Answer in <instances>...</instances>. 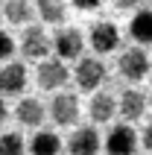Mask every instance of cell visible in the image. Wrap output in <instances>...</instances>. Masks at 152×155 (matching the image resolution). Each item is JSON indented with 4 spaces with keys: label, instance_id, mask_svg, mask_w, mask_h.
Returning a JSON list of instances; mask_svg holds the SVG:
<instances>
[{
    "label": "cell",
    "instance_id": "7c38bea8",
    "mask_svg": "<svg viewBox=\"0 0 152 155\" xmlns=\"http://www.w3.org/2000/svg\"><path fill=\"white\" fill-rule=\"evenodd\" d=\"M56 53H59V59H79L85 50V41L82 35L76 32V29H61L59 35H56Z\"/></svg>",
    "mask_w": 152,
    "mask_h": 155
},
{
    "label": "cell",
    "instance_id": "603a6c76",
    "mask_svg": "<svg viewBox=\"0 0 152 155\" xmlns=\"http://www.w3.org/2000/svg\"><path fill=\"white\" fill-rule=\"evenodd\" d=\"M6 120V105H3V100H0V123Z\"/></svg>",
    "mask_w": 152,
    "mask_h": 155
},
{
    "label": "cell",
    "instance_id": "44dd1931",
    "mask_svg": "<svg viewBox=\"0 0 152 155\" xmlns=\"http://www.w3.org/2000/svg\"><path fill=\"white\" fill-rule=\"evenodd\" d=\"M73 3H76L79 9H97V6L102 3V0H73Z\"/></svg>",
    "mask_w": 152,
    "mask_h": 155
},
{
    "label": "cell",
    "instance_id": "8fae6325",
    "mask_svg": "<svg viewBox=\"0 0 152 155\" xmlns=\"http://www.w3.org/2000/svg\"><path fill=\"white\" fill-rule=\"evenodd\" d=\"M120 114H123V120H140L146 111V97L137 91V88H126L123 91V97H120Z\"/></svg>",
    "mask_w": 152,
    "mask_h": 155
},
{
    "label": "cell",
    "instance_id": "ffe728a7",
    "mask_svg": "<svg viewBox=\"0 0 152 155\" xmlns=\"http://www.w3.org/2000/svg\"><path fill=\"white\" fill-rule=\"evenodd\" d=\"M140 140H144V149H146V152H152V123H146L144 138H140Z\"/></svg>",
    "mask_w": 152,
    "mask_h": 155
},
{
    "label": "cell",
    "instance_id": "ba28073f",
    "mask_svg": "<svg viewBox=\"0 0 152 155\" xmlns=\"http://www.w3.org/2000/svg\"><path fill=\"white\" fill-rule=\"evenodd\" d=\"M26 88V68L21 61H9L0 70V94L3 97H15Z\"/></svg>",
    "mask_w": 152,
    "mask_h": 155
},
{
    "label": "cell",
    "instance_id": "9c48e42d",
    "mask_svg": "<svg viewBox=\"0 0 152 155\" xmlns=\"http://www.w3.org/2000/svg\"><path fill=\"white\" fill-rule=\"evenodd\" d=\"M70 155H97L100 152V135L97 129H76L68 140Z\"/></svg>",
    "mask_w": 152,
    "mask_h": 155
},
{
    "label": "cell",
    "instance_id": "5bb4252c",
    "mask_svg": "<svg viewBox=\"0 0 152 155\" xmlns=\"http://www.w3.org/2000/svg\"><path fill=\"white\" fill-rule=\"evenodd\" d=\"M129 35H132L137 44H152V9H144V12H137V15L132 18Z\"/></svg>",
    "mask_w": 152,
    "mask_h": 155
},
{
    "label": "cell",
    "instance_id": "d6986e66",
    "mask_svg": "<svg viewBox=\"0 0 152 155\" xmlns=\"http://www.w3.org/2000/svg\"><path fill=\"white\" fill-rule=\"evenodd\" d=\"M12 53H15V41H12V38H9V35L0 29V61H3V59H9Z\"/></svg>",
    "mask_w": 152,
    "mask_h": 155
},
{
    "label": "cell",
    "instance_id": "6da1fadb",
    "mask_svg": "<svg viewBox=\"0 0 152 155\" xmlns=\"http://www.w3.org/2000/svg\"><path fill=\"white\" fill-rule=\"evenodd\" d=\"M117 68H120V73L126 79L137 82V79H144L146 73H149V56H146V50H140V47H129V50H123Z\"/></svg>",
    "mask_w": 152,
    "mask_h": 155
},
{
    "label": "cell",
    "instance_id": "9a60e30c",
    "mask_svg": "<svg viewBox=\"0 0 152 155\" xmlns=\"http://www.w3.org/2000/svg\"><path fill=\"white\" fill-rule=\"evenodd\" d=\"M61 152V140L53 132H38L29 143V155H59Z\"/></svg>",
    "mask_w": 152,
    "mask_h": 155
},
{
    "label": "cell",
    "instance_id": "277c9868",
    "mask_svg": "<svg viewBox=\"0 0 152 155\" xmlns=\"http://www.w3.org/2000/svg\"><path fill=\"white\" fill-rule=\"evenodd\" d=\"M68 79H70V73H68V64L61 59H44L41 64H38V85H41L44 91H56V88H61Z\"/></svg>",
    "mask_w": 152,
    "mask_h": 155
},
{
    "label": "cell",
    "instance_id": "4fadbf2b",
    "mask_svg": "<svg viewBox=\"0 0 152 155\" xmlns=\"http://www.w3.org/2000/svg\"><path fill=\"white\" fill-rule=\"evenodd\" d=\"M117 111H120V105L114 103V97H108V94H94V97H91L88 114H91L94 123H108Z\"/></svg>",
    "mask_w": 152,
    "mask_h": 155
},
{
    "label": "cell",
    "instance_id": "52a82bcc",
    "mask_svg": "<svg viewBox=\"0 0 152 155\" xmlns=\"http://www.w3.org/2000/svg\"><path fill=\"white\" fill-rule=\"evenodd\" d=\"M53 41L47 38V32H44L41 26H29L24 32V38H21V53H24V59H44L47 53H50Z\"/></svg>",
    "mask_w": 152,
    "mask_h": 155
},
{
    "label": "cell",
    "instance_id": "5b68a950",
    "mask_svg": "<svg viewBox=\"0 0 152 155\" xmlns=\"http://www.w3.org/2000/svg\"><path fill=\"white\" fill-rule=\"evenodd\" d=\"M117 44H120V29L111 21H100V24H94L91 26V47L94 53H114L117 50Z\"/></svg>",
    "mask_w": 152,
    "mask_h": 155
},
{
    "label": "cell",
    "instance_id": "30bf717a",
    "mask_svg": "<svg viewBox=\"0 0 152 155\" xmlns=\"http://www.w3.org/2000/svg\"><path fill=\"white\" fill-rule=\"evenodd\" d=\"M44 103H38V100H32V97H26V100H21L15 108V117L21 126H26V129H38L44 123Z\"/></svg>",
    "mask_w": 152,
    "mask_h": 155
},
{
    "label": "cell",
    "instance_id": "ac0fdd59",
    "mask_svg": "<svg viewBox=\"0 0 152 155\" xmlns=\"http://www.w3.org/2000/svg\"><path fill=\"white\" fill-rule=\"evenodd\" d=\"M0 155H26L24 138H21L18 132H6V135H0Z\"/></svg>",
    "mask_w": 152,
    "mask_h": 155
},
{
    "label": "cell",
    "instance_id": "7a4b0ae2",
    "mask_svg": "<svg viewBox=\"0 0 152 155\" xmlns=\"http://www.w3.org/2000/svg\"><path fill=\"white\" fill-rule=\"evenodd\" d=\"M105 152L108 155H135L137 152V135L132 126H114L105 138Z\"/></svg>",
    "mask_w": 152,
    "mask_h": 155
},
{
    "label": "cell",
    "instance_id": "7402d4cb",
    "mask_svg": "<svg viewBox=\"0 0 152 155\" xmlns=\"http://www.w3.org/2000/svg\"><path fill=\"white\" fill-rule=\"evenodd\" d=\"M120 9H135V6H140V0H114Z\"/></svg>",
    "mask_w": 152,
    "mask_h": 155
},
{
    "label": "cell",
    "instance_id": "3957f363",
    "mask_svg": "<svg viewBox=\"0 0 152 155\" xmlns=\"http://www.w3.org/2000/svg\"><path fill=\"white\" fill-rule=\"evenodd\" d=\"M105 82V64L102 59H82L76 64V85L82 91H97Z\"/></svg>",
    "mask_w": 152,
    "mask_h": 155
},
{
    "label": "cell",
    "instance_id": "e0dca14e",
    "mask_svg": "<svg viewBox=\"0 0 152 155\" xmlns=\"http://www.w3.org/2000/svg\"><path fill=\"white\" fill-rule=\"evenodd\" d=\"M6 18L12 24H29V18H32L29 0H6Z\"/></svg>",
    "mask_w": 152,
    "mask_h": 155
},
{
    "label": "cell",
    "instance_id": "8992f818",
    "mask_svg": "<svg viewBox=\"0 0 152 155\" xmlns=\"http://www.w3.org/2000/svg\"><path fill=\"white\" fill-rule=\"evenodd\" d=\"M50 117L59 126H73L79 120V100H76V94H56L50 103Z\"/></svg>",
    "mask_w": 152,
    "mask_h": 155
},
{
    "label": "cell",
    "instance_id": "2e32d148",
    "mask_svg": "<svg viewBox=\"0 0 152 155\" xmlns=\"http://www.w3.org/2000/svg\"><path fill=\"white\" fill-rule=\"evenodd\" d=\"M35 12L47 21V24H53V26H59L61 21H64V0H38L35 3Z\"/></svg>",
    "mask_w": 152,
    "mask_h": 155
}]
</instances>
